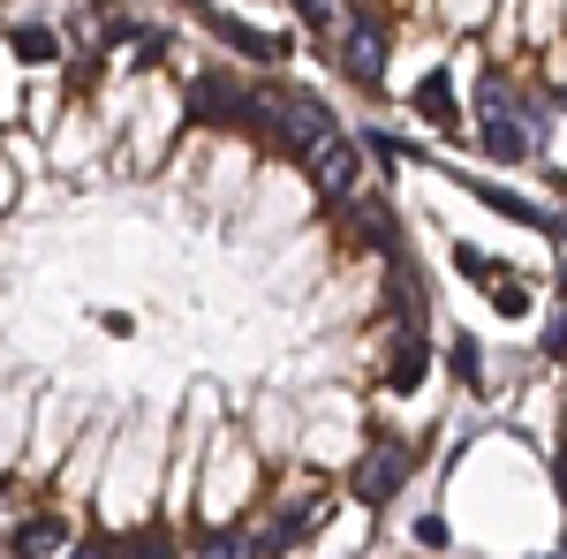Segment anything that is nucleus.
<instances>
[{
	"label": "nucleus",
	"mask_w": 567,
	"mask_h": 559,
	"mask_svg": "<svg viewBox=\"0 0 567 559\" xmlns=\"http://www.w3.org/2000/svg\"><path fill=\"white\" fill-rule=\"evenodd\" d=\"M432 15L446 23V31L470 39V31H492V23H499V0H432Z\"/></svg>",
	"instance_id": "6e6552de"
},
{
	"label": "nucleus",
	"mask_w": 567,
	"mask_h": 559,
	"mask_svg": "<svg viewBox=\"0 0 567 559\" xmlns=\"http://www.w3.org/2000/svg\"><path fill=\"white\" fill-rule=\"evenodd\" d=\"M8 53L23 69H69V39L61 23H8Z\"/></svg>",
	"instance_id": "0eeeda50"
},
{
	"label": "nucleus",
	"mask_w": 567,
	"mask_h": 559,
	"mask_svg": "<svg viewBox=\"0 0 567 559\" xmlns=\"http://www.w3.org/2000/svg\"><path fill=\"white\" fill-rule=\"evenodd\" d=\"M401 106H409V122H416V130H432L439 144H462V136H470V106H462V84L446 76V61H432V69L409 84Z\"/></svg>",
	"instance_id": "39448f33"
},
{
	"label": "nucleus",
	"mask_w": 567,
	"mask_h": 559,
	"mask_svg": "<svg viewBox=\"0 0 567 559\" xmlns=\"http://www.w3.org/2000/svg\"><path fill=\"white\" fill-rule=\"evenodd\" d=\"M182 23L213 31L219 53H227L235 69H258V76H288V69H296V39H288V31H265V23L235 15V8H213V0H182Z\"/></svg>",
	"instance_id": "7ed1b4c3"
},
{
	"label": "nucleus",
	"mask_w": 567,
	"mask_h": 559,
	"mask_svg": "<svg viewBox=\"0 0 567 559\" xmlns=\"http://www.w3.org/2000/svg\"><path fill=\"white\" fill-rule=\"evenodd\" d=\"M303 174H310V189H318V205L326 213H341V205H355L363 189H371V152H363V136H326L318 152L303 159Z\"/></svg>",
	"instance_id": "20e7f679"
},
{
	"label": "nucleus",
	"mask_w": 567,
	"mask_h": 559,
	"mask_svg": "<svg viewBox=\"0 0 567 559\" xmlns=\"http://www.w3.org/2000/svg\"><path fill=\"white\" fill-rule=\"evenodd\" d=\"M393 45H401V31H393V15H386V0H355V15L341 23V39L326 45V61L341 69V84L349 91H386L393 76Z\"/></svg>",
	"instance_id": "f03ea898"
},
{
	"label": "nucleus",
	"mask_w": 567,
	"mask_h": 559,
	"mask_svg": "<svg viewBox=\"0 0 567 559\" xmlns=\"http://www.w3.org/2000/svg\"><path fill=\"white\" fill-rule=\"evenodd\" d=\"M250 136H258L265 159H296V167H303L326 136H341V114H333L318 91L265 76V84H258V130H250Z\"/></svg>",
	"instance_id": "f257e3e1"
},
{
	"label": "nucleus",
	"mask_w": 567,
	"mask_h": 559,
	"mask_svg": "<svg viewBox=\"0 0 567 559\" xmlns=\"http://www.w3.org/2000/svg\"><path fill=\"white\" fill-rule=\"evenodd\" d=\"M416 559H432V552H416Z\"/></svg>",
	"instance_id": "9d476101"
},
{
	"label": "nucleus",
	"mask_w": 567,
	"mask_h": 559,
	"mask_svg": "<svg viewBox=\"0 0 567 559\" xmlns=\"http://www.w3.org/2000/svg\"><path fill=\"white\" fill-rule=\"evenodd\" d=\"M470 144H477L492 167H537V152H545L553 136L537 130L529 114L507 106V114H470Z\"/></svg>",
	"instance_id": "423d86ee"
},
{
	"label": "nucleus",
	"mask_w": 567,
	"mask_h": 559,
	"mask_svg": "<svg viewBox=\"0 0 567 559\" xmlns=\"http://www.w3.org/2000/svg\"><path fill=\"white\" fill-rule=\"evenodd\" d=\"M529 69H537V84H545V91H560V114H567V39H560V45H545Z\"/></svg>",
	"instance_id": "1a4fd4ad"
}]
</instances>
